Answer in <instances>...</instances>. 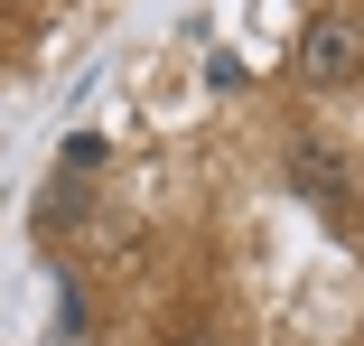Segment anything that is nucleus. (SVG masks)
Listing matches in <instances>:
<instances>
[{
  "label": "nucleus",
  "mask_w": 364,
  "mask_h": 346,
  "mask_svg": "<svg viewBox=\"0 0 364 346\" xmlns=\"http://www.w3.org/2000/svg\"><path fill=\"white\" fill-rule=\"evenodd\" d=\"M289 169H299V196H318V206H346V178H336V159H327V150H299Z\"/></svg>",
  "instance_id": "f03ea898"
},
{
  "label": "nucleus",
  "mask_w": 364,
  "mask_h": 346,
  "mask_svg": "<svg viewBox=\"0 0 364 346\" xmlns=\"http://www.w3.org/2000/svg\"><path fill=\"white\" fill-rule=\"evenodd\" d=\"M299 75H309L318 94L355 85V75H364V19H346V10H318V19H309V38H299Z\"/></svg>",
  "instance_id": "f257e3e1"
}]
</instances>
